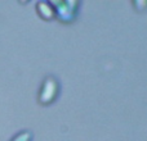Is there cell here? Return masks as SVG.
I'll use <instances>...</instances> for the list:
<instances>
[{"mask_svg": "<svg viewBox=\"0 0 147 141\" xmlns=\"http://www.w3.org/2000/svg\"><path fill=\"white\" fill-rule=\"evenodd\" d=\"M57 94H58V81L53 76H49L43 83L39 100L43 104H49L57 98Z\"/></svg>", "mask_w": 147, "mask_h": 141, "instance_id": "obj_1", "label": "cell"}, {"mask_svg": "<svg viewBox=\"0 0 147 141\" xmlns=\"http://www.w3.org/2000/svg\"><path fill=\"white\" fill-rule=\"evenodd\" d=\"M76 7H78L76 1H57L54 12L63 22H71L76 14Z\"/></svg>", "mask_w": 147, "mask_h": 141, "instance_id": "obj_2", "label": "cell"}, {"mask_svg": "<svg viewBox=\"0 0 147 141\" xmlns=\"http://www.w3.org/2000/svg\"><path fill=\"white\" fill-rule=\"evenodd\" d=\"M38 8H39V13L47 19H49V18H52L54 15V9L49 3H39Z\"/></svg>", "mask_w": 147, "mask_h": 141, "instance_id": "obj_3", "label": "cell"}, {"mask_svg": "<svg viewBox=\"0 0 147 141\" xmlns=\"http://www.w3.org/2000/svg\"><path fill=\"white\" fill-rule=\"evenodd\" d=\"M30 139H31V132L26 131V132H22L20 136H17L13 141H30Z\"/></svg>", "mask_w": 147, "mask_h": 141, "instance_id": "obj_4", "label": "cell"}]
</instances>
